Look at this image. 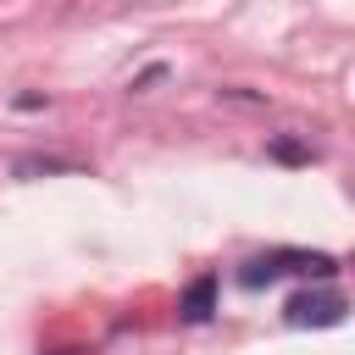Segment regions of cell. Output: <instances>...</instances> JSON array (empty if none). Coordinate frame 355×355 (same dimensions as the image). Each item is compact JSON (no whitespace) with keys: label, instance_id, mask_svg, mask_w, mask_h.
Listing matches in <instances>:
<instances>
[{"label":"cell","instance_id":"obj_1","mask_svg":"<svg viewBox=\"0 0 355 355\" xmlns=\"http://www.w3.org/2000/svg\"><path fill=\"white\" fill-rule=\"evenodd\" d=\"M288 322L294 327H333V322H344V294H294Z\"/></svg>","mask_w":355,"mask_h":355},{"label":"cell","instance_id":"obj_2","mask_svg":"<svg viewBox=\"0 0 355 355\" xmlns=\"http://www.w3.org/2000/svg\"><path fill=\"white\" fill-rule=\"evenodd\" d=\"M211 305H216V277H194L178 311H183V322H205V316H211Z\"/></svg>","mask_w":355,"mask_h":355},{"label":"cell","instance_id":"obj_3","mask_svg":"<svg viewBox=\"0 0 355 355\" xmlns=\"http://www.w3.org/2000/svg\"><path fill=\"white\" fill-rule=\"evenodd\" d=\"M272 155H277V161H311V150H305V144H294V139H277V144H272Z\"/></svg>","mask_w":355,"mask_h":355}]
</instances>
